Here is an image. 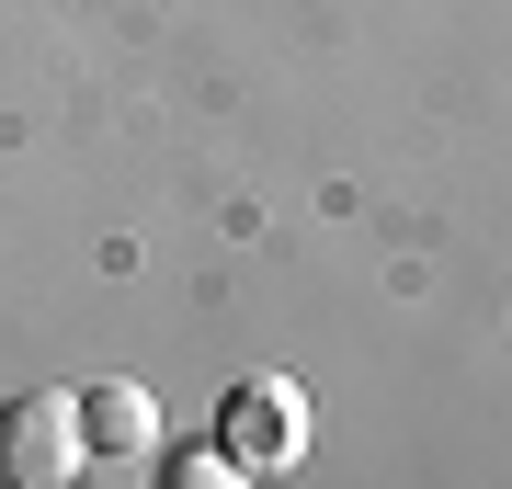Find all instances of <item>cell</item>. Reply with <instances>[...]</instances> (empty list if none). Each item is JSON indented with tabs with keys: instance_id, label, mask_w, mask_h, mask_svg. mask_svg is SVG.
Returning a JSON list of instances; mask_svg holds the SVG:
<instances>
[{
	"instance_id": "2",
	"label": "cell",
	"mask_w": 512,
	"mask_h": 489,
	"mask_svg": "<svg viewBox=\"0 0 512 489\" xmlns=\"http://www.w3.org/2000/svg\"><path fill=\"white\" fill-rule=\"evenodd\" d=\"M217 444L239 455V467H296L308 455V399H296L285 376H251V387H228V410H217Z\"/></svg>"
},
{
	"instance_id": "4",
	"label": "cell",
	"mask_w": 512,
	"mask_h": 489,
	"mask_svg": "<svg viewBox=\"0 0 512 489\" xmlns=\"http://www.w3.org/2000/svg\"><path fill=\"white\" fill-rule=\"evenodd\" d=\"M228 478H251L228 444H183V455H171V489H228Z\"/></svg>"
},
{
	"instance_id": "1",
	"label": "cell",
	"mask_w": 512,
	"mask_h": 489,
	"mask_svg": "<svg viewBox=\"0 0 512 489\" xmlns=\"http://www.w3.org/2000/svg\"><path fill=\"white\" fill-rule=\"evenodd\" d=\"M80 455H92V421H80V387H35V399L0 410V489H69Z\"/></svg>"
},
{
	"instance_id": "3",
	"label": "cell",
	"mask_w": 512,
	"mask_h": 489,
	"mask_svg": "<svg viewBox=\"0 0 512 489\" xmlns=\"http://www.w3.org/2000/svg\"><path fill=\"white\" fill-rule=\"evenodd\" d=\"M80 421H92V455H148L160 444V410H148V387H126V376H103L92 399H80Z\"/></svg>"
}]
</instances>
